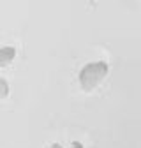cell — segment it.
Returning a JSON list of instances; mask_svg holds the SVG:
<instances>
[{
	"label": "cell",
	"instance_id": "2",
	"mask_svg": "<svg viewBox=\"0 0 141 148\" xmlns=\"http://www.w3.org/2000/svg\"><path fill=\"white\" fill-rule=\"evenodd\" d=\"M16 48L14 46H2L0 48V69L7 67L14 58H16Z\"/></svg>",
	"mask_w": 141,
	"mask_h": 148
},
{
	"label": "cell",
	"instance_id": "1",
	"mask_svg": "<svg viewBox=\"0 0 141 148\" xmlns=\"http://www.w3.org/2000/svg\"><path fill=\"white\" fill-rule=\"evenodd\" d=\"M110 72V65L102 62V60H95V62H88L86 65H83L79 69L78 74V83L81 86L83 92H92L94 88H97L104 78Z\"/></svg>",
	"mask_w": 141,
	"mask_h": 148
},
{
	"label": "cell",
	"instance_id": "5",
	"mask_svg": "<svg viewBox=\"0 0 141 148\" xmlns=\"http://www.w3.org/2000/svg\"><path fill=\"white\" fill-rule=\"evenodd\" d=\"M49 148H64V146H62L60 143H51V145H49Z\"/></svg>",
	"mask_w": 141,
	"mask_h": 148
},
{
	"label": "cell",
	"instance_id": "3",
	"mask_svg": "<svg viewBox=\"0 0 141 148\" xmlns=\"http://www.w3.org/2000/svg\"><path fill=\"white\" fill-rule=\"evenodd\" d=\"M9 92H11L9 83H7L4 78H0V99H5V97L9 95Z\"/></svg>",
	"mask_w": 141,
	"mask_h": 148
},
{
	"label": "cell",
	"instance_id": "4",
	"mask_svg": "<svg viewBox=\"0 0 141 148\" xmlns=\"http://www.w3.org/2000/svg\"><path fill=\"white\" fill-rule=\"evenodd\" d=\"M70 148H85V146H83L81 141H73V143H70Z\"/></svg>",
	"mask_w": 141,
	"mask_h": 148
}]
</instances>
